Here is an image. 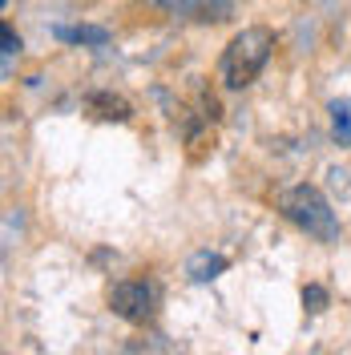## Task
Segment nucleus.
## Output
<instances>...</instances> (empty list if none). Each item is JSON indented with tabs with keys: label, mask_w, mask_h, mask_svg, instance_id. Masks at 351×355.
<instances>
[{
	"label": "nucleus",
	"mask_w": 351,
	"mask_h": 355,
	"mask_svg": "<svg viewBox=\"0 0 351 355\" xmlns=\"http://www.w3.org/2000/svg\"><path fill=\"white\" fill-rule=\"evenodd\" d=\"M271 49H275V33L255 24V28H242L234 41L222 49V61H219V81L226 89H246L263 65L271 61Z\"/></svg>",
	"instance_id": "1"
},
{
	"label": "nucleus",
	"mask_w": 351,
	"mask_h": 355,
	"mask_svg": "<svg viewBox=\"0 0 351 355\" xmlns=\"http://www.w3.org/2000/svg\"><path fill=\"white\" fill-rule=\"evenodd\" d=\"M279 210H283V218L291 222V226H299L303 234L319 239V243H335V239H339V218H335L331 202L323 198L315 186H307V182L283 190Z\"/></svg>",
	"instance_id": "2"
},
{
	"label": "nucleus",
	"mask_w": 351,
	"mask_h": 355,
	"mask_svg": "<svg viewBox=\"0 0 351 355\" xmlns=\"http://www.w3.org/2000/svg\"><path fill=\"white\" fill-rule=\"evenodd\" d=\"M154 303H157V291H154V283H146V279H126V283H117V287L110 291L113 315H121L126 323H150Z\"/></svg>",
	"instance_id": "3"
},
{
	"label": "nucleus",
	"mask_w": 351,
	"mask_h": 355,
	"mask_svg": "<svg viewBox=\"0 0 351 355\" xmlns=\"http://www.w3.org/2000/svg\"><path fill=\"white\" fill-rule=\"evenodd\" d=\"M150 8H162V12H178L186 21H226L234 0H142Z\"/></svg>",
	"instance_id": "4"
},
{
	"label": "nucleus",
	"mask_w": 351,
	"mask_h": 355,
	"mask_svg": "<svg viewBox=\"0 0 351 355\" xmlns=\"http://www.w3.org/2000/svg\"><path fill=\"white\" fill-rule=\"evenodd\" d=\"M53 37L65 44H110V28H101V24H57L53 28Z\"/></svg>",
	"instance_id": "5"
},
{
	"label": "nucleus",
	"mask_w": 351,
	"mask_h": 355,
	"mask_svg": "<svg viewBox=\"0 0 351 355\" xmlns=\"http://www.w3.org/2000/svg\"><path fill=\"white\" fill-rule=\"evenodd\" d=\"M222 270H226V259H222L219 250H194L190 263H186V275L194 283H210V279H219Z\"/></svg>",
	"instance_id": "6"
},
{
	"label": "nucleus",
	"mask_w": 351,
	"mask_h": 355,
	"mask_svg": "<svg viewBox=\"0 0 351 355\" xmlns=\"http://www.w3.org/2000/svg\"><path fill=\"white\" fill-rule=\"evenodd\" d=\"M327 113H331V137L339 146H351V97H335Z\"/></svg>",
	"instance_id": "7"
},
{
	"label": "nucleus",
	"mask_w": 351,
	"mask_h": 355,
	"mask_svg": "<svg viewBox=\"0 0 351 355\" xmlns=\"http://www.w3.org/2000/svg\"><path fill=\"white\" fill-rule=\"evenodd\" d=\"M93 105H101V117H117V121H126V117H130V105H126V101H121V97H110V93H97V97H93Z\"/></svg>",
	"instance_id": "8"
},
{
	"label": "nucleus",
	"mask_w": 351,
	"mask_h": 355,
	"mask_svg": "<svg viewBox=\"0 0 351 355\" xmlns=\"http://www.w3.org/2000/svg\"><path fill=\"white\" fill-rule=\"evenodd\" d=\"M0 44H4V73H12V57L21 53V37L12 33V24H0Z\"/></svg>",
	"instance_id": "9"
},
{
	"label": "nucleus",
	"mask_w": 351,
	"mask_h": 355,
	"mask_svg": "<svg viewBox=\"0 0 351 355\" xmlns=\"http://www.w3.org/2000/svg\"><path fill=\"white\" fill-rule=\"evenodd\" d=\"M303 307H307L311 315H319V311L327 307V291L315 287V283H311V287H303Z\"/></svg>",
	"instance_id": "10"
},
{
	"label": "nucleus",
	"mask_w": 351,
	"mask_h": 355,
	"mask_svg": "<svg viewBox=\"0 0 351 355\" xmlns=\"http://www.w3.org/2000/svg\"><path fill=\"white\" fill-rule=\"evenodd\" d=\"M0 4H8V0H0Z\"/></svg>",
	"instance_id": "11"
}]
</instances>
